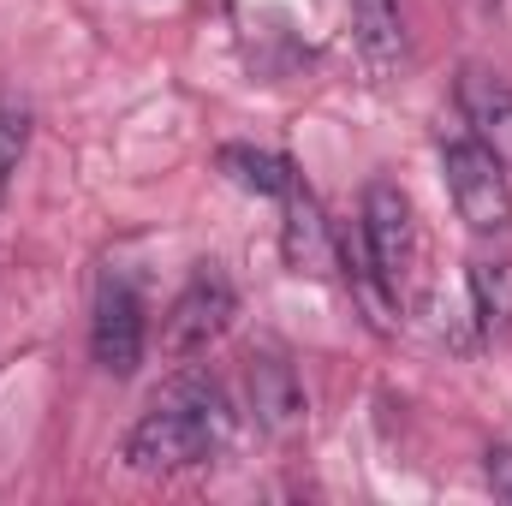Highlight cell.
Listing matches in <instances>:
<instances>
[{"label": "cell", "mask_w": 512, "mask_h": 506, "mask_svg": "<svg viewBox=\"0 0 512 506\" xmlns=\"http://www.w3.org/2000/svg\"><path fill=\"white\" fill-rule=\"evenodd\" d=\"M233 435V411L221 399L215 381H173L155 393V405L131 423L126 435V465L143 477H173V471H191L203 459H215Z\"/></svg>", "instance_id": "obj_1"}, {"label": "cell", "mask_w": 512, "mask_h": 506, "mask_svg": "<svg viewBox=\"0 0 512 506\" xmlns=\"http://www.w3.org/2000/svg\"><path fill=\"white\" fill-rule=\"evenodd\" d=\"M441 173H447V191H453L459 221H465L477 239H501L507 221H512L507 161H501L483 137H453V143L441 149Z\"/></svg>", "instance_id": "obj_2"}, {"label": "cell", "mask_w": 512, "mask_h": 506, "mask_svg": "<svg viewBox=\"0 0 512 506\" xmlns=\"http://www.w3.org/2000/svg\"><path fill=\"white\" fill-rule=\"evenodd\" d=\"M364 251L376 262L382 286L399 298L417 274V215H411V197L387 179L364 191Z\"/></svg>", "instance_id": "obj_3"}, {"label": "cell", "mask_w": 512, "mask_h": 506, "mask_svg": "<svg viewBox=\"0 0 512 506\" xmlns=\"http://www.w3.org/2000/svg\"><path fill=\"white\" fill-rule=\"evenodd\" d=\"M233 310H239V298H233L227 274H215V268L203 262V268L191 274V286L173 298L167 322H161V346H167V358H191V352H203L209 340H221L227 322H233Z\"/></svg>", "instance_id": "obj_4"}, {"label": "cell", "mask_w": 512, "mask_h": 506, "mask_svg": "<svg viewBox=\"0 0 512 506\" xmlns=\"http://www.w3.org/2000/svg\"><path fill=\"white\" fill-rule=\"evenodd\" d=\"M90 358L108 376H131L143 364V298L120 274H102L96 310H90Z\"/></svg>", "instance_id": "obj_5"}, {"label": "cell", "mask_w": 512, "mask_h": 506, "mask_svg": "<svg viewBox=\"0 0 512 506\" xmlns=\"http://www.w3.org/2000/svg\"><path fill=\"white\" fill-rule=\"evenodd\" d=\"M280 251H286V268H298V274H310V280H322V274H334V227L322 221V209H316V197L304 191V185H292L286 197H280Z\"/></svg>", "instance_id": "obj_6"}, {"label": "cell", "mask_w": 512, "mask_h": 506, "mask_svg": "<svg viewBox=\"0 0 512 506\" xmlns=\"http://www.w3.org/2000/svg\"><path fill=\"white\" fill-rule=\"evenodd\" d=\"M459 114H465L471 137H483V143L507 161L512 155V84L501 72L471 66V72L459 78Z\"/></svg>", "instance_id": "obj_7"}, {"label": "cell", "mask_w": 512, "mask_h": 506, "mask_svg": "<svg viewBox=\"0 0 512 506\" xmlns=\"http://www.w3.org/2000/svg\"><path fill=\"white\" fill-rule=\"evenodd\" d=\"M352 36L370 72H393L405 54V18L399 0H352Z\"/></svg>", "instance_id": "obj_8"}, {"label": "cell", "mask_w": 512, "mask_h": 506, "mask_svg": "<svg viewBox=\"0 0 512 506\" xmlns=\"http://www.w3.org/2000/svg\"><path fill=\"white\" fill-rule=\"evenodd\" d=\"M251 411L268 429H292L304 417V393H298V381L280 358H256L251 364Z\"/></svg>", "instance_id": "obj_9"}, {"label": "cell", "mask_w": 512, "mask_h": 506, "mask_svg": "<svg viewBox=\"0 0 512 506\" xmlns=\"http://www.w3.org/2000/svg\"><path fill=\"white\" fill-rule=\"evenodd\" d=\"M221 167H227V179H233L239 191L274 197V203L298 185L292 161H280V155H268V149H245V143H227V149H221Z\"/></svg>", "instance_id": "obj_10"}, {"label": "cell", "mask_w": 512, "mask_h": 506, "mask_svg": "<svg viewBox=\"0 0 512 506\" xmlns=\"http://www.w3.org/2000/svg\"><path fill=\"white\" fill-rule=\"evenodd\" d=\"M471 310H477V328H483V334L507 328V316H512L507 274H501V262H489V256L471 262Z\"/></svg>", "instance_id": "obj_11"}, {"label": "cell", "mask_w": 512, "mask_h": 506, "mask_svg": "<svg viewBox=\"0 0 512 506\" xmlns=\"http://www.w3.org/2000/svg\"><path fill=\"white\" fill-rule=\"evenodd\" d=\"M24 149H30V114H24V102L0 96V191H6V179L18 173Z\"/></svg>", "instance_id": "obj_12"}, {"label": "cell", "mask_w": 512, "mask_h": 506, "mask_svg": "<svg viewBox=\"0 0 512 506\" xmlns=\"http://www.w3.org/2000/svg\"><path fill=\"white\" fill-rule=\"evenodd\" d=\"M489 489H495V501L512 506V447H489Z\"/></svg>", "instance_id": "obj_13"}]
</instances>
